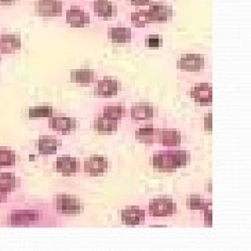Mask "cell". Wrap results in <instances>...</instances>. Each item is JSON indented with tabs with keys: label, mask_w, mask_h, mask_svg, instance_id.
<instances>
[{
	"label": "cell",
	"mask_w": 251,
	"mask_h": 251,
	"mask_svg": "<svg viewBox=\"0 0 251 251\" xmlns=\"http://www.w3.org/2000/svg\"><path fill=\"white\" fill-rule=\"evenodd\" d=\"M152 167L160 173H174L189 163V155L184 149H173L169 152L156 153L151 159Z\"/></svg>",
	"instance_id": "6da1fadb"
},
{
	"label": "cell",
	"mask_w": 251,
	"mask_h": 251,
	"mask_svg": "<svg viewBox=\"0 0 251 251\" xmlns=\"http://www.w3.org/2000/svg\"><path fill=\"white\" fill-rule=\"evenodd\" d=\"M54 206L57 211L65 215H77L83 213L84 204L80 199L67 195V193H58L54 198Z\"/></svg>",
	"instance_id": "7a4b0ae2"
},
{
	"label": "cell",
	"mask_w": 251,
	"mask_h": 251,
	"mask_svg": "<svg viewBox=\"0 0 251 251\" xmlns=\"http://www.w3.org/2000/svg\"><path fill=\"white\" fill-rule=\"evenodd\" d=\"M177 213V203L170 198H156L149 201L148 214L153 218H164Z\"/></svg>",
	"instance_id": "3957f363"
},
{
	"label": "cell",
	"mask_w": 251,
	"mask_h": 251,
	"mask_svg": "<svg viewBox=\"0 0 251 251\" xmlns=\"http://www.w3.org/2000/svg\"><path fill=\"white\" fill-rule=\"evenodd\" d=\"M42 220V214L37 210H14L7 217V224L13 226H30L37 225Z\"/></svg>",
	"instance_id": "277c9868"
},
{
	"label": "cell",
	"mask_w": 251,
	"mask_h": 251,
	"mask_svg": "<svg viewBox=\"0 0 251 251\" xmlns=\"http://www.w3.org/2000/svg\"><path fill=\"white\" fill-rule=\"evenodd\" d=\"M147 10L149 24H166L171 21V18L174 17L173 7L169 4H163V3H149Z\"/></svg>",
	"instance_id": "5b68a950"
},
{
	"label": "cell",
	"mask_w": 251,
	"mask_h": 251,
	"mask_svg": "<svg viewBox=\"0 0 251 251\" xmlns=\"http://www.w3.org/2000/svg\"><path fill=\"white\" fill-rule=\"evenodd\" d=\"M206 65V58L201 54L196 52H186L181 55L177 61V68L182 72H201Z\"/></svg>",
	"instance_id": "8992f818"
},
{
	"label": "cell",
	"mask_w": 251,
	"mask_h": 251,
	"mask_svg": "<svg viewBox=\"0 0 251 251\" xmlns=\"http://www.w3.org/2000/svg\"><path fill=\"white\" fill-rule=\"evenodd\" d=\"M35 11L42 18H55L61 17L64 11L62 0H36Z\"/></svg>",
	"instance_id": "52a82bcc"
},
{
	"label": "cell",
	"mask_w": 251,
	"mask_h": 251,
	"mask_svg": "<svg viewBox=\"0 0 251 251\" xmlns=\"http://www.w3.org/2000/svg\"><path fill=\"white\" fill-rule=\"evenodd\" d=\"M83 169H84V173L89 177H103L108 173L109 162H108V159L105 156H90L84 160Z\"/></svg>",
	"instance_id": "ba28073f"
},
{
	"label": "cell",
	"mask_w": 251,
	"mask_h": 251,
	"mask_svg": "<svg viewBox=\"0 0 251 251\" xmlns=\"http://www.w3.org/2000/svg\"><path fill=\"white\" fill-rule=\"evenodd\" d=\"M189 97L201 106H208L213 102V89L210 83H198L189 90Z\"/></svg>",
	"instance_id": "9c48e42d"
},
{
	"label": "cell",
	"mask_w": 251,
	"mask_h": 251,
	"mask_svg": "<svg viewBox=\"0 0 251 251\" xmlns=\"http://www.w3.org/2000/svg\"><path fill=\"white\" fill-rule=\"evenodd\" d=\"M49 126L55 133L71 134L76 128V120L67 115H52L49 118Z\"/></svg>",
	"instance_id": "30bf717a"
},
{
	"label": "cell",
	"mask_w": 251,
	"mask_h": 251,
	"mask_svg": "<svg viewBox=\"0 0 251 251\" xmlns=\"http://www.w3.org/2000/svg\"><path fill=\"white\" fill-rule=\"evenodd\" d=\"M120 91V83L113 77H105L97 81L94 94L98 98H112L116 97Z\"/></svg>",
	"instance_id": "8fae6325"
},
{
	"label": "cell",
	"mask_w": 251,
	"mask_h": 251,
	"mask_svg": "<svg viewBox=\"0 0 251 251\" xmlns=\"http://www.w3.org/2000/svg\"><path fill=\"white\" fill-rule=\"evenodd\" d=\"M65 17H67L65 18L67 24L72 28H84L91 23L89 13L81 7H77V6H72L71 8H68Z\"/></svg>",
	"instance_id": "7c38bea8"
},
{
	"label": "cell",
	"mask_w": 251,
	"mask_h": 251,
	"mask_svg": "<svg viewBox=\"0 0 251 251\" xmlns=\"http://www.w3.org/2000/svg\"><path fill=\"white\" fill-rule=\"evenodd\" d=\"M147 218V211L140 207H128L120 211V220L122 224L128 225V226H137L145 222Z\"/></svg>",
	"instance_id": "4fadbf2b"
},
{
	"label": "cell",
	"mask_w": 251,
	"mask_h": 251,
	"mask_svg": "<svg viewBox=\"0 0 251 251\" xmlns=\"http://www.w3.org/2000/svg\"><path fill=\"white\" fill-rule=\"evenodd\" d=\"M23 47V40L20 35L3 33L0 35V54H14Z\"/></svg>",
	"instance_id": "5bb4252c"
},
{
	"label": "cell",
	"mask_w": 251,
	"mask_h": 251,
	"mask_svg": "<svg viewBox=\"0 0 251 251\" xmlns=\"http://www.w3.org/2000/svg\"><path fill=\"white\" fill-rule=\"evenodd\" d=\"M130 116L137 122H147L155 118V106L151 102H135L131 106Z\"/></svg>",
	"instance_id": "9a60e30c"
},
{
	"label": "cell",
	"mask_w": 251,
	"mask_h": 251,
	"mask_svg": "<svg viewBox=\"0 0 251 251\" xmlns=\"http://www.w3.org/2000/svg\"><path fill=\"white\" fill-rule=\"evenodd\" d=\"M55 170L62 177H74L77 173V160L72 156H59L55 160Z\"/></svg>",
	"instance_id": "2e32d148"
},
{
	"label": "cell",
	"mask_w": 251,
	"mask_h": 251,
	"mask_svg": "<svg viewBox=\"0 0 251 251\" xmlns=\"http://www.w3.org/2000/svg\"><path fill=\"white\" fill-rule=\"evenodd\" d=\"M93 11L98 18L111 20L116 15V4L112 0H94Z\"/></svg>",
	"instance_id": "e0dca14e"
},
{
	"label": "cell",
	"mask_w": 251,
	"mask_h": 251,
	"mask_svg": "<svg viewBox=\"0 0 251 251\" xmlns=\"http://www.w3.org/2000/svg\"><path fill=\"white\" fill-rule=\"evenodd\" d=\"M159 133L160 130L153 125L141 126L135 131V140L141 144H155L159 141Z\"/></svg>",
	"instance_id": "ac0fdd59"
},
{
	"label": "cell",
	"mask_w": 251,
	"mask_h": 251,
	"mask_svg": "<svg viewBox=\"0 0 251 251\" xmlns=\"http://www.w3.org/2000/svg\"><path fill=\"white\" fill-rule=\"evenodd\" d=\"M59 142L54 135H40L37 140V151L43 156H51L57 153Z\"/></svg>",
	"instance_id": "d6986e66"
},
{
	"label": "cell",
	"mask_w": 251,
	"mask_h": 251,
	"mask_svg": "<svg viewBox=\"0 0 251 251\" xmlns=\"http://www.w3.org/2000/svg\"><path fill=\"white\" fill-rule=\"evenodd\" d=\"M108 39L115 45H126L133 39V30L126 26H112L108 29Z\"/></svg>",
	"instance_id": "ffe728a7"
},
{
	"label": "cell",
	"mask_w": 251,
	"mask_h": 251,
	"mask_svg": "<svg viewBox=\"0 0 251 251\" xmlns=\"http://www.w3.org/2000/svg\"><path fill=\"white\" fill-rule=\"evenodd\" d=\"M69 80L75 84H79V86H89L96 80V72L93 69H87V68L74 69L69 74Z\"/></svg>",
	"instance_id": "44dd1931"
},
{
	"label": "cell",
	"mask_w": 251,
	"mask_h": 251,
	"mask_svg": "<svg viewBox=\"0 0 251 251\" xmlns=\"http://www.w3.org/2000/svg\"><path fill=\"white\" fill-rule=\"evenodd\" d=\"M119 122L118 120H113V119L106 118L103 115H100L97 116L96 120H94V131L97 134H113L118 131Z\"/></svg>",
	"instance_id": "7402d4cb"
},
{
	"label": "cell",
	"mask_w": 251,
	"mask_h": 251,
	"mask_svg": "<svg viewBox=\"0 0 251 251\" xmlns=\"http://www.w3.org/2000/svg\"><path fill=\"white\" fill-rule=\"evenodd\" d=\"M181 141H182V135L178 130L166 128V130H160L159 133V142L164 148H178L181 145Z\"/></svg>",
	"instance_id": "603a6c76"
},
{
	"label": "cell",
	"mask_w": 251,
	"mask_h": 251,
	"mask_svg": "<svg viewBox=\"0 0 251 251\" xmlns=\"http://www.w3.org/2000/svg\"><path fill=\"white\" fill-rule=\"evenodd\" d=\"M103 116H106V118L113 119V120H122V119L125 118L126 115V108L123 103L120 102H112V103H106L105 106H103L102 113Z\"/></svg>",
	"instance_id": "cb8c5ba5"
},
{
	"label": "cell",
	"mask_w": 251,
	"mask_h": 251,
	"mask_svg": "<svg viewBox=\"0 0 251 251\" xmlns=\"http://www.w3.org/2000/svg\"><path fill=\"white\" fill-rule=\"evenodd\" d=\"M54 115V108L51 105H37V106H30L28 109V118L30 120H42V119H49Z\"/></svg>",
	"instance_id": "d4e9b609"
},
{
	"label": "cell",
	"mask_w": 251,
	"mask_h": 251,
	"mask_svg": "<svg viewBox=\"0 0 251 251\" xmlns=\"http://www.w3.org/2000/svg\"><path fill=\"white\" fill-rule=\"evenodd\" d=\"M20 185V179L14 173H0V189L4 192L11 193Z\"/></svg>",
	"instance_id": "484cf974"
},
{
	"label": "cell",
	"mask_w": 251,
	"mask_h": 251,
	"mask_svg": "<svg viewBox=\"0 0 251 251\" xmlns=\"http://www.w3.org/2000/svg\"><path fill=\"white\" fill-rule=\"evenodd\" d=\"M17 163V155L8 147H0V169L3 167H13Z\"/></svg>",
	"instance_id": "4316f807"
},
{
	"label": "cell",
	"mask_w": 251,
	"mask_h": 251,
	"mask_svg": "<svg viewBox=\"0 0 251 251\" xmlns=\"http://www.w3.org/2000/svg\"><path fill=\"white\" fill-rule=\"evenodd\" d=\"M208 207H211V201L210 200L203 199L200 196H191L186 199V208L188 210H193V211H203Z\"/></svg>",
	"instance_id": "83f0119b"
},
{
	"label": "cell",
	"mask_w": 251,
	"mask_h": 251,
	"mask_svg": "<svg viewBox=\"0 0 251 251\" xmlns=\"http://www.w3.org/2000/svg\"><path fill=\"white\" fill-rule=\"evenodd\" d=\"M130 18H131V25L135 28H145L147 25H149L148 15H147L145 8H141V10L131 13Z\"/></svg>",
	"instance_id": "f1b7e54d"
},
{
	"label": "cell",
	"mask_w": 251,
	"mask_h": 251,
	"mask_svg": "<svg viewBox=\"0 0 251 251\" xmlns=\"http://www.w3.org/2000/svg\"><path fill=\"white\" fill-rule=\"evenodd\" d=\"M145 46L149 49H160L163 46V37L160 35H149L145 39Z\"/></svg>",
	"instance_id": "f546056e"
},
{
	"label": "cell",
	"mask_w": 251,
	"mask_h": 251,
	"mask_svg": "<svg viewBox=\"0 0 251 251\" xmlns=\"http://www.w3.org/2000/svg\"><path fill=\"white\" fill-rule=\"evenodd\" d=\"M203 218H204V225L207 228H210L213 225V211H211V207H208L206 210H203Z\"/></svg>",
	"instance_id": "4dcf8cb0"
},
{
	"label": "cell",
	"mask_w": 251,
	"mask_h": 251,
	"mask_svg": "<svg viewBox=\"0 0 251 251\" xmlns=\"http://www.w3.org/2000/svg\"><path fill=\"white\" fill-rule=\"evenodd\" d=\"M211 120H213V115L211 113H206L204 115V130H206V133H211V128H213Z\"/></svg>",
	"instance_id": "1f68e13d"
},
{
	"label": "cell",
	"mask_w": 251,
	"mask_h": 251,
	"mask_svg": "<svg viewBox=\"0 0 251 251\" xmlns=\"http://www.w3.org/2000/svg\"><path fill=\"white\" fill-rule=\"evenodd\" d=\"M127 1L134 7H147L151 3V0H127Z\"/></svg>",
	"instance_id": "d6a6232c"
},
{
	"label": "cell",
	"mask_w": 251,
	"mask_h": 251,
	"mask_svg": "<svg viewBox=\"0 0 251 251\" xmlns=\"http://www.w3.org/2000/svg\"><path fill=\"white\" fill-rule=\"evenodd\" d=\"M8 199V193L0 189V203H6Z\"/></svg>",
	"instance_id": "836d02e7"
},
{
	"label": "cell",
	"mask_w": 251,
	"mask_h": 251,
	"mask_svg": "<svg viewBox=\"0 0 251 251\" xmlns=\"http://www.w3.org/2000/svg\"><path fill=\"white\" fill-rule=\"evenodd\" d=\"M15 3V0H0V6H10Z\"/></svg>",
	"instance_id": "e575fe53"
}]
</instances>
